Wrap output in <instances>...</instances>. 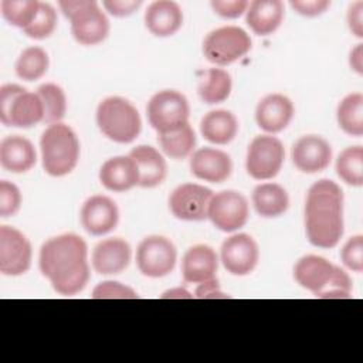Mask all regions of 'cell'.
<instances>
[{
  "label": "cell",
  "instance_id": "obj_8",
  "mask_svg": "<svg viewBox=\"0 0 363 363\" xmlns=\"http://www.w3.org/2000/svg\"><path fill=\"white\" fill-rule=\"evenodd\" d=\"M250 48V35L237 26L213 30L203 41L204 57L216 65H228L245 55Z\"/></svg>",
  "mask_w": 363,
  "mask_h": 363
},
{
  "label": "cell",
  "instance_id": "obj_46",
  "mask_svg": "<svg viewBox=\"0 0 363 363\" xmlns=\"http://www.w3.org/2000/svg\"><path fill=\"white\" fill-rule=\"evenodd\" d=\"M162 298H193V295L190 292H187L186 289L177 288V289L167 291L166 294H163Z\"/></svg>",
  "mask_w": 363,
  "mask_h": 363
},
{
  "label": "cell",
  "instance_id": "obj_7",
  "mask_svg": "<svg viewBox=\"0 0 363 363\" xmlns=\"http://www.w3.org/2000/svg\"><path fill=\"white\" fill-rule=\"evenodd\" d=\"M43 118L44 108L37 92H28L16 84L0 88V121L6 126L30 128L43 122Z\"/></svg>",
  "mask_w": 363,
  "mask_h": 363
},
{
  "label": "cell",
  "instance_id": "obj_3",
  "mask_svg": "<svg viewBox=\"0 0 363 363\" xmlns=\"http://www.w3.org/2000/svg\"><path fill=\"white\" fill-rule=\"evenodd\" d=\"M296 282L316 298L345 299L352 295V279L339 267L323 257H302L294 267Z\"/></svg>",
  "mask_w": 363,
  "mask_h": 363
},
{
  "label": "cell",
  "instance_id": "obj_38",
  "mask_svg": "<svg viewBox=\"0 0 363 363\" xmlns=\"http://www.w3.org/2000/svg\"><path fill=\"white\" fill-rule=\"evenodd\" d=\"M21 206V194L16 184L1 180L0 182V216L10 217L18 211Z\"/></svg>",
  "mask_w": 363,
  "mask_h": 363
},
{
  "label": "cell",
  "instance_id": "obj_10",
  "mask_svg": "<svg viewBox=\"0 0 363 363\" xmlns=\"http://www.w3.org/2000/svg\"><path fill=\"white\" fill-rule=\"evenodd\" d=\"M284 157L285 150L281 140L271 135H261L254 138L248 146L245 167L251 177L268 180L279 173Z\"/></svg>",
  "mask_w": 363,
  "mask_h": 363
},
{
  "label": "cell",
  "instance_id": "obj_20",
  "mask_svg": "<svg viewBox=\"0 0 363 363\" xmlns=\"http://www.w3.org/2000/svg\"><path fill=\"white\" fill-rule=\"evenodd\" d=\"M130 245L122 238H106L92 251V267L98 274L112 275L122 272L130 262Z\"/></svg>",
  "mask_w": 363,
  "mask_h": 363
},
{
  "label": "cell",
  "instance_id": "obj_44",
  "mask_svg": "<svg viewBox=\"0 0 363 363\" xmlns=\"http://www.w3.org/2000/svg\"><path fill=\"white\" fill-rule=\"evenodd\" d=\"M227 296L228 295L221 292L216 278L199 284L196 289V298H200V299H216V298H227Z\"/></svg>",
  "mask_w": 363,
  "mask_h": 363
},
{
  "label": "cell",
  "instance_id": "obj_13",
  "mask_svg": "<svg viewBox=\"0 0 363 363\" xmlns=\"http://www.w3.org/2000/svg\"><path fill=\"white\" fill-rule=\"evenodd\" d=\"M31 244L26 235L14 227H0V272L17 277L28 271L31 265Z\"/></svg>",
  "mask_w": 363,
  "mask_h": 363
},
{
  "label": "cell",
  "instance_id": "obj_14",
  "mask_svg": "<svg viewBox=\"0 0 363 363\" xmlns=\"http://www.w3.org/2000/svg\"><path fill=\"white\" fill-rule=\"evenodd\" d=\"M213 191L201 184L184 183L173 190L169 207L173 216L184 221H201L207 218Z\"/></svg>",
  "mask_w": 363,
  "mask_h": 363
},
{
  "label": "cell",
  "instance_id": "obj_17",
  "mask_svg": "<svg viewBox=\"0 0 363 363\" xmlns=\"http://www.w3.org/2000/svg\"><path fill=\"white\" fill-rule=\"evenodd\" d=\"M119 220V211L109 197L92 196L81 208L82 227L92 235H104L112 231Z\"/></svg>",
  "mask_w": 363,
  "mask_h": 363
},
{
  "label": "cell",
  "instance_id": "obj_30",
  "mask_svg": "<svg viewBox=\"0 0 363 363\" xmlns=\"http://www.w3.org/2000/svg\"><path fill=\"white\" fill-rule=\"evenodd\" d=\"M337 123L352 136L363 135V95L360 92L345 96L337 106Z\"/></svg>",
  "mask_w": 363,
  "mask_h": 363
},
{
  "label": "cell",
  "instance_id": "obj_15",
  "mask_svg": "<svg viewBox=\"0 0 363 363\" xmlns=\"http://www.w3.org/2000/svg\"><path fill=\"white\" fill-rule=\"evenodd\" d=\"M259 258L258 245L248 234H234L221 245V262L233 275H247L254 271Z\"/></svg>",
  "mask_w": 363,
  "mask_h": 363
},
{
  "label": "cell",
  "instance_id": "obj_6",
  "mask_svg": "<svg viewBox=\"0 0 363 363\" xmlns=\"http://www.w3.org/2000/svg\"><path fill=\"white\" fill-rule=\"evenodd\" d=\"M65 17L71 20L74 38L82 45L102 43L109 33V21L94 0L60 1Z\"/></svg>",
  "mask_w": 363,
  "mask_h": 363
},
{
  "label": "cell",
  "instance_id": "obj_28",
  "mask_svg": "<svg viewBox=\"0 0 363 363\" xmlns=\"http://www.w3.org/2000/svg\"><path fill=\"white\" fill-rule=\"evenodd\" d=\"M252 204L257 213L265 218L284 214L289 206V197L284 187L277 183L258 184L252 191Z\"/></svg>",
  "mask_w": 363,
  "mask_h": 363
},
{
  "label": "cell",
  "instance_id": "obj_21",
  "mask_svg": "<svg viewBox=\"0 0 363 363\" xmlns=\"http://www.w3.org/2000/svg\"><path fill=\"white\" fill-rule=\"evenodd\" d=\"M218 259L216 251L204 244L189 248L183 257V279L189 284H201L216 277Z\"/></svg>",
  "mask_w": 363,
  "mask_h": 363
},
{
  "label": "cell",
  "instance_id": "obj_39",
  "mask_svg": "<svg viewBox=\"0 0 363 363\" xmlns=\"http://www.w3.org/2000/svg\"><path fill=\"white\" fill-rule=\"evenodd\" d=\"M342 261L343 264L354 271L362 272L363 271V237L356 235L350 238L342 248Z\"/></svg>",
  "mask_w": 363,
  "mask_h": 363
},
{
  "label": "cell",
  "instance_id": "obj_42",
  "mask_svg": "<svg viewBox=\"0 0 363 363\" xmlns=\"http://www.w3.org/2000/svg\"><path fill=\"white\" fill-rule=\"evenodd\" d=\"M104 7L115 17H125L132 14L140 4V0H106L102 3Z\"/></svg>",
  "mask_w": 363,
  "mask_h": 363
},
{
  "label": "cell",
  "instance_id": "obj_22",
  "mask_svg": "<svg viewBox=\"0 0 363 363\" xmlns=\"http://www.w3.org/2000/svg\"><path fill=\"white\" fill-rule=\"evenodd\" d=\"M37 160L33 143L18 135L6 136L0 142V163L11 173L28 172Z\"/></svg>",
  "mask_w": 363,
  "mask_h": 363
},
{
  "label": "cell",
  "instance_id": "obj_41",
  "mask_svg": "<svg viewBox=\"0 0 363 363\" xmlns=\"http://www.w3.org/2000/svg\"><path fill=\"white\" fill-rule=\"evenodd\" d=\"M291 6L302 16L315 17V16L322 14L330 6V1H328V0H292Z\"/></svg>",
  "mask_w": 363,
  "mask_h": 363
},
{
  "label": "cell",
  "instance_id": "obj_18",
  "mask_svg": "<svg viewBox=\"0 0 363 363\" xmlns=\"http://www.w3.org/2000/svg\"><path fill=\"white\" fill-rule=\"evenodd\" d=\"M190 169L191 173L201 180L221 183L230 177L233 163L225 152L213 147H201L191 155Z\"/></svg>",
  "mask_w": 363,
  "mask_h": 363
},
{
  "label": "cell",
  "instance_id": "obj_24",
  "mask_svg": "<svg viewBox=\"0 0 363 363\" xmlns=\"http://www.w3.org/2000/svg\"><path fill=\"white\" fill-rule=\"evenodd\" d=\"M183 23V13L177 3L170 0L153 1L145 13L147 30L157 37L173 35Z\"/></svg>",
  "mask_w": 363,
  "mask_h": 363
},
{
  "label": "cell",
  "instance_id": "obj_31",
  "mask_svg": "<svg viewBox=\"0 0 363 363\" xmlns=\"http://www.w3.org/2000/svg\"><path fill=\"white\" fill-rule=\"evenodd\" d=\"M159 143L169 157L184 159L193 152L196 146V135L191 126L186 123L176 130L159 133Z\"/></svg>",
  "mask_w": 363,
  "mask_h": 363
},
{
  "label": "cell",
  "instance_id": "obj_11",
  "mask_svg": "<svg viewBox=\"0 0 363 363\" xmlns=\"http://www.w3.org/2000/svg\"><path fill=\"white\" fill-rule=\"evenodd\" d=\"M176 247L162 235L143 238L136 251L138 268L149 278H160L170 274L176 265Z\"/></svg>",
  "mask_w": 363,
  "mask_h": 363
},
{
  "label": "cell",
  "instance_id": "obj_23",
  "mask_svg": "<svg viewBox=\"0 0 363 363\" xmlns=\"http://www.w3.org/2000/svg\"><path fill=\"white\" fill-rule=\"evenodd\" d=\"M99 180L108 190L126 191L139 183V172L130 156H116L101 166Z\"/></svg>",
  "mask_w": 363,
  "mask_h": 363
},
{
  "label": "cell",
  "instance_id": "obj_37",
  "mask_svg": "<svg viewBox=\"0 0 363 363\" xmlns=\"http://www.w3.org/2000/svg\"><path fill=\"white\" fill-rule=\"evenodd\" d=\"M94 299H136L138 294L121 282L105 281L98 284L92 291Z\"/></svg>",
  "mask_w": 363,
  "mask_h": 363
},
{
  "label": "cell",
  "instance_id": "obj_1",
  "mask_svg": "<svg viewBox=\"0 0 363 363\" xmlns=\"http://www.w3.org/2000/svg\"><path fill=\"white\" fill-rule=\"evenodd\" d=\"M88 248L77 234H62L47 240L40 250L38 265L54 291L71 296L82 291L89 279Z\"/></svg>",
  "mask_w": 363,
  "mask_h": 363
},
{
  "label": "cell",
  "instance_id": "obj_9",
  "mask_svg": "<svg viewBox=\"0 0 363 363\" xmlns=\"http://www.w3.org/2000/svg\"><path fill=\"white\" fill-rule=\"evenodd\" d=\"M189 102L184 95L173 89L155 94L147 104V118L157 133L176 130L189 123Z\"/></svg>",
  "mask_w": 363,
  "mask_h": 363
},
{
  "label": "cell",
  "instance_id": "obj_2",
  "mask_svg": "<svg viewBox=\"0 0 363 363\" xmlns=\"http://www.w3.org/2000/svg\"><path fill=\"white\" fill-rule=\"evenodd\" d=\"M305 228L311 244L335 247L343 234V193L332 180L313 183L305 203Z\"/></svg>",
  "mask_w": 363,
  "mask_h": 363
},
{
  "label": "cell",
  "instance_id": "obj_12",
  "mask_svg": "<svg viewBox=\"0 0 363 363\" xmlns=\"http://www.w3.org/2000/svg\"><path fill=\"white\" fill-rule=\"evenodd\" d=\"M207 217L221 231L233 233L241 228L248 218L247 199L234 190L213 194Z\"/></svg>",
  "mask_w": 363,
  "mask_h": 363
},
{
  "label": "cell",
  "instance_id": "obj_32",
  "mask_svg": "<svg viewBox=\"0 0 363 363\" xmlns=\"http://www.w3.org/2000/svg\"><path fill=\"white\" fill-rule=\"evenodd\" d=\"M337 176L350 186L363 184V149L362 146L346 147L336 160Z\"/></svg>",
  "mask_w": 363,
  "mask_h": 363
},
{
  "label": "cell",
  "instance_id": "obj_5",
  "mask_svg": "<svg viewBox=\"0 0 363 363\" xmlns=\"http://www.w3.org/2000/svg\"><path fill=\"white\" fill-rule=\"evenodd\" d=\"M96 123L108 139L118 143L133 142L142 128L138 109L121 96L105 98L98 105Z\"/></svg>",
  "mask_w": 363,
  "mask_h": 363
},
{
  "label": "cell",
  "instance_id": "obj_40",
  "mask_svg": "<svg viewBox=\"0 0 363 363\" xmlns=\"http://www.w3.org/2000/svg\"><path fill=\"white\" fill-rule=\"evenodd\" d=\"M211 7L221 17L235 18V17H240L244 11H247L248 1H245V0H214V1H211Z\"/></svg>",
  "mask_w": 363,
  "mask_h": 363
},
{
  "label": "cell",
  "instance_id": "obj_16",
  "mask_svg": "<svg viewBox=\"0 0 363 363\" xmlns=\"http://www.w3.org/2000/svg\"><path fill=\"white\" fill-rule=\"evenodd\" d=\"M332 159L330 145L320 136L306 135L299 138L292 147V160L298 170L303 173H318L325 170Z\"/></svg>",
  "mask_w": 363,
  "mask_h": 363
},
{
  "label": "cell",
  "instance_id": "obj_4",
  "mask_svg": "<svg viewBox=\"0 0 363 363\" xmlns=\"http://www.w3.org/2000/svg\"><path fill=\"white\" fill-rule=\"evenodd\" d=\"M44 170L54 177L71 173L79 159V142L74 130L64 123L50 125L40 139Z\"/></svg>",
  "mask_w": 363,
  "mask_h": 363
},
{
  "label": "cell",
  "instance_id": "obj_19",
  "mask_svg": "<svg viewBox=\"0 0 363 363\" xmlns=\"http://www.w3.org/2000/svg\"><path fill=\"white\" fill-rule=\"evenodd\" d=\"M294 116V105L291 99L282 94H271L259 101L255 109V121L258 126L268 132L277 133L284 130Z\"/></svg>",
  "mask_w": 363,
  "mask_h": 363
},
{
  "label": "cell",
  "instance_id": "obj_35",
  "mask_svg": "<svg viewBox=\"0 0 363 363\" xmlns=\"http://www.w3.org/2000/svg\"><path fill=\"white\" fill-rule=\"evenodd\" d=\"M3 17L13 26L27 28L35 18L40 1L37 0H3L0 3Z\"/></svg>",
  "mask_w": 363,
  "mask_h": 363
},
{
  "label": "cell",
  "instance_id": "obj_34",
  "mask_svg": "<svg viewBox=\"0 0 363 363\" xmlns=\"http://www.w3.org/2000/svg\"><path fill=\"white\" fill-rule=\"evenodd\" d=\"M37 94L43 102L45 123H58L67 111V99L64 91L55 84H44L37 89Z\"/></svg>",
  "mask_w": 363,
  "mask_h": 363
},
{
  "label": "cell",
  "instance_id": "obj_29",
  "mask_svg": "<svg viewBox=\"0 0 363 363\" xmlns=\"http://www.w3.org/2000/svg\"><path fill=\"white\" fill-rule=\"evenodd\" d=\"M231 92V77L221 68H210L199 84V96L208 105L220 104Z\"/></svg>",
  "mask_w": 363,
  "mask_h": 363
},
{
  "label": "cell",
  "instance_id": "obj_36",
  "mask_svg": "<svg viewBox=\"0 0 363 363\" xmlns=\"http://www.w3.org/2000/svg\"><path fill=\"white\" fill-rule=\"evenodd\" d=\"M55 26H57V13H55L54 7L50 6L48 3L40 1V9H38L35 18L23 31L30 38L43 40L52 34V31L55 30Z\"/></svg>",
  "mask_w": 363,
  "mask_h": 363
},
{
  "label": "cell",
  "instance_id": "obj_45",
  "mask_svg": "<svg viewBox=\"0 0 363 363\" xmlns=\"http://www.w3.org/2000/svg\"><path fill=\"white\" fill-rule=\"evenodd\" d=\"M349 62H350V67L357 74H363V50H362V44H357L354 47V50H352Z\"/></svg>",
  "mask_w": 363,
  "mask_h": 363
},
{
  "label": "cell",
  "instance_id": "obj_26",
  "mask_svg": "<svg viewBox=\"0 0 363 363\" xmlns=\"http://www.w3.org/2000/svg\"><path fill=\"white\" fill-rule=\"evenodd\" d=\"M247 24L258 35L274 33L284 18V4L279 0H254L247 7Z\"/></svg>",
  "mask_w": 363,
  "mask_h": 363
},
{
  "label": "cell",
  "instance_id": "obj_25",
  "mask_svg": "<svg viewBox=\"0 0 363 363\" xmlns=\"http://www.w3.org/2000/svg\"><path fill=\"white\" fill-rule=\"evenodd\" d=\"M129 156L135 162L139 172L140 187H156L159 186L167 174V166L163 156L152 146L140 145L130 150Z\"/></svg>",
  "mask_w": 363,
  "mask_h": 363
},
{
  "label": "cell",
  "instance_id": "obj_27",
  "mask_svg": "<svg viewBox=\"0 0 363 363\" xmlns=\"http://www.w3.org/2000/svg\"><path fill=\"white\" fill-rule=\"evenodd\" d=\"M238 130L237 118L225 109H216L206 113L200 122V132L204 139L216 145L231 142Z\"/></svg>",
  "mask_w": 363,
  "mask_h": 363
},
{
  "label": "cell",
  "instance_id": "obj_43",
  "mask_svg": "<svg viewBox=\"0 0 363 363\" xmlns=\"http://www.w3.org/2000/svg\"><path fill=\"white\" fill-rule=\"evenodd\" d=\"M363 3L356 1L354 4L350 6L349 13H347V23L350 30L356 37L363 35Z\"/></svg>",
  "mask_w": 363,
  "mask_h": 363
},
{
  "label": "cell",
  "instance_id": "obj_33",
  "mask_svg": "<svg viewBox=\"0 0 363 363\" xmlns=\"http://www.w3.org/2000/svg\"><path fill=\"white\" fill-rule=\"evenodd\" d=\"M48 69V55L40 47L26 48L16 61V74L24 81H35Z\"/></svg>",
  "mask_w": 363,
  "mask_h": 363
}]
</instances>
